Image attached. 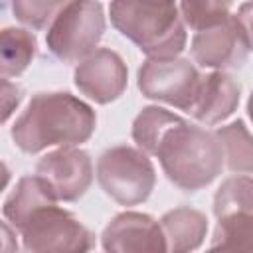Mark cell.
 Wrapping results in <instances>:
<instances>
[{
    "mask_svg": "<svg viewBox=\"0 0 253 253\" xmlns=\"http://www.w3.org/2000/svg\"><path fill=\"white\" fill-rule=\"evenodd\" d=\"M192 57L202 67L210 69H237L245 63L249 53L247 36L235 16H229L221 24L196 32L192 40Z\"/></svg>",
    "mask_w": 253,
    "mask_h": 253,
    "instance_id": "ba28073f",
    "label": "cell"
},
{
    "mask_svg": "<svg viewBox=\"0 0 253 253\" xmlns=\"http://www.w3.org/2000/svg\"><path fill=\"white\" fill-rule=\"evenodd\" d=\"M202 75L182 57H148L138 69V89L144 97L162 101L180 111L194 107Z\"/></svg>",
    "mask_w": 253,
    "mask_h": 253,
    "instance_id": "8992f818",
    "label": "cell"
},
{
    "mask_svg": "<svg viewBox=\"0 0 253 253\" xmlns=\"http://www.w3.org/2000/svg\"><path fill=\"white\" fill-rule=\"evenodd\" d=\"M103 32L105 14L97 0H69L51 20L45 43L57 59L77 63L97 49Z\"/></svg>",
    "mask_w": 253,
    "mask_h": 253,
    "instance_id": "277c9868",
    "label": "cell"
},
{
    "mask_svg": "<svg viewBox=\"0 0 253 253\" xmlns=\"http://www.w3.org/2000/svg\"><path fill=\"white\" fill-rule=\"evenodd\" d=\"M178 119V115L162 109V107H146L138 113L132 123V138L134 142L148 154H154L156 144L164 130Z\"/></svg>",
    "mask_w": 253,
    "mask_h": 253,
    "instance_id": "ac0fdd59",
    "label": "cell"
},
{
    "mask_svg": "<svg viewBox=\"0 0 253 253\" xmlns=\"http://www.w3.org/2000/svg\"><path fill=\"white\" fill-rule=\"evenodd\" d=\"M229 8L231 0H180V16L196 32L227 20Z\"/></svg>",
    "mask_w": 253,
    "mask_h": 253,
    "instance_id": "ffe728a7",
    "label": "cell"
},
{
    "mask_svg": "<svg viewBox=\"0 0 253 253\" xmlns=\"http://www.w3.org/2000/svg\"><path fill=\"white\" fill-rule=\"evenodd\" d=\"M36 174L47 184L57 202H75L93 182V164L85 150L61 146L38 162Z\"/></svg>",
    "mask_w": 253,
    "mask_h": 253,
    "instance_id": "9c48e42d",
    "label": "cell"
},
{
    "mask_svg": "<svg viewBox=\"0 0 253 253\" xmlns=\"http://www.w3.org/2000/svg\"><path fill=\"white\" fill-rule=\"evenodd\" d=\"M69 0H12V12L18 22L42 30L57 16Z\"/></svg>",
    "mask_w": 253,
    "mask_h": 253,
    "instance_id": "44dd1931",
    "label": "cell"
},
{
    "mask_svg": "<svg viewBox=\"0 0 253 253\" xmlns=\"http://www.w3.org/2000/svg\"><path fill=\"white\" fill-rule=\"evenodd\" d=\"M239 93V83L223 71L202 75L200 91L190 115L204 125H217L237 109Z\"/></svg>",
    "mask_w": 253,
    "mask_h": 253,
    "instance_id": "7c38bea8",
    "label": "cell"
},
{
    "mask_svg": "<svg viewBox=\"0 0 253 253\" xmlns=\"http://www.w3.org/2000/svg\"><path fill=\"white\" fill-rule=\"evenodd\" d=\"M113 26L148 57H176L186 45V28L176 0H113Z\"/></svg>",
    "mask_w": 253,
    "mask_h": 253,
    "instance_id": "3957f363",
    "label": "cell"
},
{
    "mask_svg": "<svg viewBox=\"0 0 253 253\" xmlns=\"http://www.w3.org/2000/svg\"><path fill=\"white\" fill-rule=\"evenodd\" d=\"M97 182L101 190L121 206L144 202L156 184L150 158L132 146H113L97 160Z\"/></svg>",
    "mask_w": 253,
    "mask_h": 253,
    "instance_id": "5b68a950",
    "label": "cell"
},
{
    "mask_svg": "<svg viewBox=\"0 0 253 253\" xmlns=\"http://www.w3.org/2000/svg\"><path fill=\"white\" fill-rule=\"evenodd\" d=\"M221 140L225 164L235 174H251L253 176V134L247 130L243 121H233L215 130Z\"/></svg>",
    "mask_w": 253,
    "mask_h": 253,
    "instance_id": "9a60e30c",
    "label": "cell"
},
{
    "mask_svg": "<svg viewBox=\"0 0 253 253\" xmlns=\"http://www.w3.org/2000/svg\"><path fill=\"white\" fill-rule=\"evenodd\" d=\"M38 43L34 34L22 28H6L2 32V77L20 75L36 57Z\"/></svg>",
    "mask_w": 253,
    "mask_h": 253,
    "instance_id": "e0dca14e",
    "label": "cell"
},
{
    "mask_svg": "<svg viewBox=\"0 0 253 253\" xmlns=\"http://www.w3.org/2000/svg\"><path fill=\"white\" fill-rule=\"evenodd\" d=\"M20 101H22V89L2 77V121L4 123L16 111V107L20 105Z\"/></svg>",
    "mask_w": 253,
    "mask_h": 253,
    "instance_id": "7402d4cb",
    "label": "cell"
},
{
    "mask_svg": "<svg viewBox=\"0 0 253 253\" xmlns=\"http://www.w3.org/2000/svg\"><path fill=\"white\" fill-rule=\"evenodd\" d=\"M211 249L253 251V213L229 211L217 215V225L211 237Z\"/></svg>",
    "mask_w": 253,
    "mask_h": 253,
    "instance_id": "2e32d148",
    "label": "cell"
},
{
    "mask_svg": "<svg viewBox=\"0 0 253 253\" xmlns=\"http://www.w3.org/2000/svg\"><path fill=\"white\" fill-rule=\"evenodd\" d=\"M154 156L166 178L184 192H196L211 184L225 164L221 140L215 132L190 125L178 117L160 136Z\"/></svg>",
    "mask_w": 253,
    "mask_h": 253,
    "instance_id": "7a4b0ae2",
    "label": "cell"
},
{
    "mask_svg": "<svg viewBox=\"0 0 253 253\" xmlns=\"http://www.w3.org/2000/svg\"><path fill=\"white\" fill-rule=\"evenodd\" d=\"M103 249L117 253L168 251L162 225L138 211H123L109 221L103 231Z\"/></svg>",
    "mask_w": 253,
    "mask_h": 253,
    "instance_id": "8fae6325",
    "label": "cell"
},
{
    "mask_svg": "<svg viewBox=\"0 0 253 253\" xmlns=\"http://www.w3.org/2000/svg\"><path fill=\"white\" fill-rule=\"evenodd\" d=\"M235 18L239 20L245 36H247V42H249V49L253 51V0L251 2H245L241 4L239 12L235 14Z\"/></svg>",
    "mask_w": 253,
    "mask_h": 253,
    "instance_id": "603a6c76",
    "label": "cell"
},
{
    "mask_svg": "<svg viewBox=\"0 0 253 253\" xmlns=\"http://www.w3.org/2000/svg\"><path fill=\"white\" fill-rule=\"evenodd\" d=\"M168 251H192L198 249L208 231V219L202 211L194 208H176L162 215L160 219Z\"/></svg>",
    "mask_w": 253,
    "mask_h": 253,
    "instance_id": "4fadbf2b",
    "label": "cell"
},
{
    "mask_svg": "<svg viewBox=\"0 0 253 253\" xmlns=\"http://www.w3.org/2000/svg\"><path fill=\"white\" fill-rule=\"evenodd\" d=\"M247 113H249V119H251V123H253V91H251V97H249V101H247Z\"/></svg>",
    "mask_w": 253,
    "mask_h": 253,
    "instance_id": "cb8c5ba5",
    "label": "cell"
},
{
    "mask_svg": "<svg viewBox=\"0 0 253 253\" xmlns=\"http://www.w3.org/2000/svg\"><path fill=\"white\" fill-rule=\"evenodd\" d=\"M53 202H57L55 196L51 194L47 184L38 174L24 176V178H20L14 192L6 198L2 213H4V219L20 231L36 210H40L47 204H53Z\"/></svg>",
    "mask_w": 253,
    "mask_h": 253,
    "instance_id": "5bb4252c",
    "label": "cell"
},
{
    "mask_svg": "<svg viewBox=\"0 0 253 253\" xmlns=\"http://www.w3.org/2000/svg\"><path fill=\"white\" fill-rule=\"evenodd\" d=\"M20 233L26 251H87L93 247L91 231L57 202L36 210Z\"/></svg>",
    "mask_w": 253,
    "mask_h": 253,
    "instance_id": "52a82bcc",
    "label": "cell"
},
{
    "mask_svg": "<svg viewBox=\"0 0 253 253\" xmlns=\"http://www.w3.org/2000/svg\"><path fill=\"white\" fill-rule=\"evenodd\" d=\"M126 65L123 57L109 49L99 47L75 67V87L99 105H107L119 99L126 87Z\"/></svg>",
    "mask_w": 253,
    "mask_h": 253,
    "instance_id": "30bf717a",
    "label": "cell"
},
{
    "mask_svg": "<svg viewBox=\"0 0 253 253\" xmlns=\"http://www.w3.org/2000/svg\"><path fill=\"white\" fill-rule=\"evenodd\" d=\"M229 211L253 213V176H231L217 188L213 196V213L217 217Z\"/></svg>",
    "mask_w": 253,
    "mask_h": 253,
    "instance_id": "d6986e66",
    "label": "cell"
},
{
    "mask_svg": "<svg viewBox=\"0 0 253 253\" xmlns=\"http://www.w3.org/2000/svg\"><path fill=\"white\" fill-rule=\"evenodd\" d=\"M95 111L69 93H38L16 119L10 134L16 146L38 154L49 146L85 142L95 130Z\"/></svg>",
    "mask_w": 253,
    "mask_h": 253,
    "instance_id": "6da1fadb",
    "label": "cell"
}]
</instances>
